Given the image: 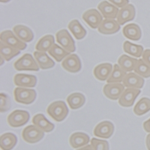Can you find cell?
Segmentation results:
<instances>
[{
    "mask_svg": "<svg viewBox=\"0 0 150 150\" xmlns=\"http://www.w3.org/2000/svg\"><path fill=\"white\" fill-rule=\"evenodd\" d=\"M136 15V10L132 4H129L119 10L116 21L120 25H123L128 22L133 21Z\"/></svg>",
    "mask_w": 150,
    "mask_h": 150,
    "instance_id": "cell-14",
    "label": "cell"
},
{
    "mask_svg": "<svg viewBox=\"0 0 150 150\" xmlns=\"http://www.w3.org/2000/svg\"><path fill=\"white\" fill-rule=\"evenodd\" d=\"M113 67L109 63H103L97 65L93 71L94 77L101 81L107 80L113 70Z\"/></svg>",
    "mask_w": 150,
    "mask_h": 150,
    "instance_id": "cell-19",
    "label": "cell"
},
{
    "mask_svg": "<svg viewBox=\"0 0 150 150\" xmlns=\"http://www.w3.org/2000/svg\"><path fill=\"white\" fill-rule=\"evenodd\" d=\"M0 41H2L8 46L17 49L20 51L25 50L27 47L26 44L19 40L10 30H6L1 33Z\"/></svg>",
    "mask_w": 150,
    "mask_h": 150,
    "instance_id": "cell-5",
    "label": "cell"
},
{
    "mask_svg": "<svg viewBox=\"0 0 150 150\" xmlns=\"http://www.w3.org/2000/svg\"><path fill=\"white\" fill-rule=\"evenodd\" d=\"M134 72L144 79L149 78L150 77V67L143 61L142 59H139L135 67Z\"/></svg>",
    "mask_w": 150,
    "mask_h": 150,
    "instance_id": "cell-34",
    "label": "cell"
},
{
    "mask_svg": "<svg viewBox=\"0 0 150 150\" xmlns=\"http://www.w3.org/2000/svg\"><path fill=\"white\" fill-rule=\"evenodd\" d=\"M44 136V132L34 125H29L22 131L23 139L29 144H35L41 141Z\"/></svg>",
    "mask_w": 150,
    "mask_h": 150,
    "instance_id": "cell-7",
    "label": "cell"
},
{
    "mask_svg": "<svg viewBox=\"0 0 150 150\" xmlns=\"http://www.w3.org/2000/svg\"><path fill=\"white\" fill-rule=\"evenodd\" d=\"M124 36L132 41H138L142 37L141 29L136 23H129L123 29Z\"/></svg>",
    "mask_w": 150,
    "mask_h": 150,
    "instance_id": "cell-21",
    "label": "cell"
},
{
    "mask_svg": "<svg viewBox=\"0 0 150 150\" xmlns=\"http://www.w3.org/2000/svg\"><path fill=\"white\" fill-rule=\"evenodd\" d=\"M97 8L102 16L105 19H116L119 10L118 7L107 1H103L99 4Z\"/></svg>",
    "mask_w": 150,
    "mask_h": 150,
    "instance_id": "cell-15",
    "label": "cell"
},
{
    "mask_svg": "<svg viewBox=\"0 0 150 150\" xmlns=\"http://www.w3.org/2000/svg\"><path fill=\"white\" fill-rule=\"evenodd\" d=\"M55 44V38L52 35H46L42 37L36 45V49L39 52H46Z\"/></svg>",
    "mask_w": 150,
    "mask_h": 150,
    "instance_id": "cell-27",
    "label": "cell"
},
{
    "mask_svg": "<svg viewBox=\"0 0 150 150\" xmlns=\"http://www.w3.org/2000/svg\"><path fill=\"white\" fill-rule=\"evenodd\" d=\"M138 60L129 56L126 54H123L118 59V64L122 69L127 72H131L134 71Z\"/></svg>",
    "mask_w": 150,
    "mask_h": 150,
    "instance_id": "cell-24",
    "label": "cell"
},
{
    "mask_svg": "<svg viewBox=\"0 0 150 150\" xmlns=\"http://www.w3.org/2000/svg\"><path fill=\"white\" fill-rule=\"evenodd\" d=\"M108 1L118 8H123L129 3V0H108Z\"/></svg>",
    "mask_w": 150,
    "mask_h": 150,
    "instance_id": "cell-37",
    "label": "cell"
},
{
    "mask_svg": "<svg viewBox=\"0 0 150 150\" xmlns=\"http://www.w3.org/2000/svg\"><path fill=\"white\" fill-rule=\"evenodd\" d=\"M67 102L71 109L76 110L84 105L85 97L81 93H73L67 97Z\"/></svg>",
    "mask_w": 150,
    "mask_h": 150,
    "instance_id": "cell-30",
    "label": "cell"
},
{
    "mask_svg": "<svg viewBox=\"0 0 150 150\" xmlns=\"http://www.w3.org/2000/svg\"><path fill=\"white\" fill-rule=\"evenodd\" d=\"M143 127L147 133H150V118L144 123Z\"/></svg>",
    "mask_w": 150,
    "mask_h": 150,
    "instance_id": "cell-39",
    "label": "cell"
},
{
    "mask_svg": "<svg viewBox=\"0 0 150 150\" xmlns=\"http://www.w3.org/2000/svg\"><path fill=\"white\" fill-rule=\"evenodd\" d=\"M89 137L83 132L73 133L69 139V143L73 148H80L88 145L89 142Z\"/></svg>",
    "mask_w": 150,
    "mask_h": 150,
    "instance_id": "cell-22",
    "label": "cell"
},
{
    "mask_svg": "<svg viewBox=\"0 0 150 150\" xmlns=\"http://www.w3.org/2000/svg\"><path fill=\"white\" fill-rule=\"evenodd\" d=\"M125 90V86L121 83H108L105 84L103 92L104 95L111 100H118Z\"/></svg>",
    "mask_w": 150,
    "mask_h": 150,
    "instance_id": "cell-10",
    "label": "cell"
},
{
    "mask_svg": "<svg viewBox=\"0 0 150 150\" xmlns=\"http://www.w3.org/2000/svg\"><path fill=\"white\" fill-rule=\"evenodd\" d=\"M13 81L18 87L24 88L34 87L37 84V77L33 75L18 74L14 77Z\"/></svg>",
    "mask_w": 150,
    "mask_h": 150,
    "instance_id": "cell-13",
    "label": "cell"
},
{
    "mask_svg": "<svg viewBox=\"0 0 150 150\" xmlns=\"http://www.w3.org/2000/svg\"><path fill=\"white\" fill-rule=\"evenodd\" d=\"M144 79L135 72H129L124 77L123 84L127 88L141 89L144 85Z\"/></svg>",
    "mask_w": 150,
    "mask_h": 150,
    "instance_id": "cell-17",
    "label": "cell"
},
{
    "mask_svg": "<svg viewBox=\"0 0 150 150\" xmlns=\"http://www.w3.org/2000/svg\"><path fill=\"white\" fill-rule=\"evenodd\" d=\"M11 107L10 98L4 93L0 94V110L1 112L7 111Z\"/></svg>",
    "mask_w": 150,
    "mask_h": 150,
    "instance_id": "cell-36",
    "label": "cell"
},
{
    "mask_svg": "<svg viewBox=\"0 0 150 150\" xmlns=\"http://www.w3.org/2000/svg\"><path fill=\"white\" fill-rule=\"evenodd\" d=\"M120 28V25L115 19H105L98 28V31L101 34L111 35L118 33Z\"/></svg>",
    "mask_w": 150,
    "mask_h": 150,
    "instance_id": "cell-16",
    "label": "cell"
},
{
    "mask_svg": "<svg viewBox=\"0 0 150 150\" xmlns=\"http://www.w3.org/2000/svg\"><path fill=\"white\" fill-rule=\"evenodd\" d=\"M142 59L150 67V49H146L144 50Z\"/></svg>",
    "mask_w": 150,
    "mask_h": 150,
    "instance_id": "cell-38",
    "label": "cell"
},
{
    "mask_svg": "<svg viewBox=\"0 0 150 150\" xmlns=\"http://www.w3.org/2000/svg\"><path fill=\"white\" fill-rule=\"evenodd\" d=\"M48 115L57 122H62L69 114V109L64 101L57 100L51 103L47 108Z\"/></svg>",
    "mask_w": 150,
    "mask_h": 150,
    "instance_id": "cell-1",
    "label": "cell"
},
{
    "mask_svg": "<svg viewBox=\"0 0 150 150\" xmlns=\"http://www.w3.org/2000/svg\"><path fill=\"white\" fill-rule=\"evenodd\" d=\"M18 139L12 133H5L0 137V147L2 150H11L16 145Z\"/></svg>",
    "mask_w": 150,
    "mask_h": 150,
    "instance_id": "cell-25",
    "label": "cell"
},
{
    "mask_svg": "<svg viewBox=\"0 0 150 150\" xmlns=\"http://www.w3.org/2000/svg\"><path fill=\"white\" fill-rule=\"evenodd\" d=\"M127 74L126 71L120 68L118 64H115L113 67V70L106 81L108 83H121Z\"/></svg>",
    "mask_w": 150,
    "mask_h": 150,
    "instance_id": "cell-31",
    "label": "cell"
},
{
    "mask_svg": "<svg viewBox=\"0 0 150 150\" xmlns=\"http://www.w3.org/2000/svg\"><path fill=\"white\" fill-rule=\"evenodd\" d=\"M63 68L68 72L76 73L81 69V62L79 57L76 54H70L62 61Z\"/></svg>",
    "mask_w": 150,
    "mask_h": 150,
    "instance_id": "cell-11",
    "label": "cell"
},
{
    "mask_svg": "<svg viewBox=\"0 0 150 150\" xmlns=\"http://www.w3.org/2000/svg\"><path fill=\"white\" fill-rule=\"evenodd\" d=\"M13 32L22 41L26 43L34 39V34L32 30L26 26L18 25L13 28Z\"/></svg>",
    "mask_w": 150,
    "mask_h": 150,
    "instance_id": "cell-18",
    "label": "cell"
},
{
    "mask_svg": "<svg viewBox=\"0 0 150 150\" xmlns=\"http://www.w3.org/2000/svg\"><path fill=\"white\" fill-rule=\"evenodd\" d=\"M34 56L40 68L41 69H50L55 66L54 61L46 52L39 51L34 52Z\"/></svg>",
    "mask_w": 150,
    "mask_h": 150,
    "instance_id": "cell-23",
    "label": "cell"
},
{
    "mask_svg": "<svg viewBox=\"0 0 150 150\" xmlns=\"http://www.w3.org/2000/svg\"><path fill=\"white\" fill-rule=\"evenodd\" d=\"M32 122L34 126L44 133H49L54 130L55 125L50 122L42 114H38L33 118Z\"/></svg>",
    "mask_w": 150,
    "mask_h": 150,
    "instance_id": "cell-20",
    "label": "cell"
},
{
    "mask_svg": "<svg viewBox=\"0 0 150 150\" xmlns=\"http://www.w3.org/2000/svg\"><path fill=\"white\" fill-rule=\"evenodd\" d=\"M82 18L84 21L92 29L98 28L103 21L101 14L94 8L89 9L85 11Z\"/></svg>",
    "mask_w": 150,
    "mask_h": 150,
    "instance_id": "cell-8",
    "label": "cell"
},
{
    "mask_svg": "<svg viewBox=\"0 0 150 150\" xmlns=\"http://www.w3.org/2000/svg\"><path fill=\"white\" fill-rule=\"evenodd\" d=\"M150 111V99L141 98L135 105L133 108L134 113L137 115H142Z\"/></svg>",
    "mask_w": 150,
    "mask_h": 150,
    "instance_id": "cell-33",
    "label": "cell"
},
{
    "mask_svg": "<svg viewBox=\"0 0 150 150\" xmlns=\"http://www.w3.org/2000/svg\"><path fill=\"white\" fill-rule=\"evenodd\" d=\"M14 69L21 71H39L40 67L34 59L33 56L29 53H26L21 57L14 63Z\"/></svg>",
    "mask_w": 150,
    "mask_h": 150,
    "instance_id": "cell-2",
    "label": "cell"
},
{
    "mask_svg": "<svg viewBox=\"0 0 150 150\" xmlns=\"http://www.w3.org/2000/svg\"><path fill=\"white\" fill-rule=\"evenodd\" d=\"M91 145L94 150H109V144L105 140L93 138L91 140Z\"/></svg>",
    "mask_w": 150,
    "mask_h": 150,
    "instance_id": "cell-35",
    "label": "cell"
},
{
    "mask_svg": "<svg viewBox=\"0 0 150 150\" xmlns=\"http://www.w3.org/2000/svg\"><path fill=\"white\" fill-rule=\"evenodd\" d=\"M146 146L148 150H150V133H149L146 138Z\"/></svg>",
    "mask_w": 150,
    "mask_h": 150,
    "instance_id": "cell-41",
    "label": "cell"
},
{
    "mask_svg": "<svg viewBox=\"0 0 150 150\" xmlns=\"http://www.w3.org/2000/svg\"><path fill=\"white\" fill-rule=\"evenodd\" d=\"M21 51L0 41V54L6 61H10L11 59L19 55Z\"/></svg>",
    "mask_w": 150,
    "mask_h": 150,
    "instance_id": "cell-28",
    "label": "cell"
},
{
    "mask_svg": "<svg viewBox=\"0 0 150 150\" xmlns=\"http://www.w3.org/2000/svg\"><path fill=\"white\" fill-rule=\"evenodd\" d=\"M123 50L124 52L128 54L137 58H139L142 56L144 52V47L141 45L134 44L128 41H126L124 42Z\"/></svg>",
    "mask_w": 150,
    "mask_h": 150,
    "instance_id": "cell-29",
    "label": "cell"
},
{
    "mask_svg": "<svg viewBox=\"0 0 150 150\" xmlns=\"http://www.w3.org/2000/svg\"><path fill=\"white\" fill-rule=\"evenodd\" d=\"M49 54L52 56L58 62H61L70 54L62 47H60L56 44H54L48 51Z\"/></svg>",
    "mask_w": 150,
    "mask_h": 150,
    "instance_id": "cell-32",
    "label": "cell"
},
{
    "mask_svg": "<svg viewBox=\"0 0 150 150\" xmlns=\"http://www.w3.org/2000/svg\"><path fill=\"white\" fill-rule=\"evenodd\" d=\"M68 28L75 38L78 40L83 39L86 35L85 29L76 19H74L70 22L68 25Z\"/></svg>",
    "mask_w": 150,
    "mask_h": 150,
    "instance_id": "cell-26",
    "label": "cell"
},
{
    "mask_svg": "<svg viewBox=\"0 0 150 150\" xmlns=\"http://www.w3.org/2000/svg\"><path fill=\"white\" fill-rule=\"evenodd\" d=\"M29 114L26 111L14 110L9 115L7 122L12 127H19L25 125L29 121Z\"/></svg>",
    "mask_w": 150,
    "mask_h": 150,
    "instance_id": "cell-6",
    "label": "cell"
},
{
    "mask_svg": "<svg viewBox=\"0 0 150 150\" xmlns=\"http://www.w3.org/2000/svg\"><path fill=\"white\" fill-rule=\"evenodd\" d=\"M76 150H94L92 145L90 144V145H87L86 146H84L82 148H80Z\"/></svg>",
    "mask_w": 150,
    "mask_h": 150,
    "instance_id": "cell-40",
    "label": "cell"
},
{
    "mask_svg": "<svg viewBox=\"0 0 150 150\" xmlns=\"http://www.w3.org/2000/svg\"><path fill=\"white\" fill-rule=\"evenodd\" d=\"M10 1L11 0H0V2L1 3H7Z\"/></svg>",
    "mask_w": 150,
    "mask_h": 150,
    "instance_id": "cell-42",
    "label": "cell"
},
{
    "mask_svg": "<svg viewBox=\"0 0 150 150\" xmlns=\"http://www.w3.org/2000/svg\"><path fill=\"white\" fill-rule=\"evenodd\" d=\"M114 132V126L109 121H103L99 123L94 129V134L99 138L108 139Z\"/></svg>",
    "mask_w": 150,
    "mask_h": 150,
    "instance_id": "cell-12",
    "label": "cell"
},
{
    "mask_svg": "<svg viewBox=\"0 0 150 150\" xmlns=\"http://www.w3.org/2000/svg\"><path fill=\"white\" fill-rule=\"evenodd\" d=\"M35 90L18 87L14 90V98L17 102L28 105L33 103L36 99Z\"/></svg>",
    "mask_w": 150,
    "mask_h": 150,
    "instance_id": "cell-3",
    "label": "cell"
},
{
    "mask_svg": "<svg viewBox=\"0 0 150 150\" xmlns=\"http://www.w3.org/2000/svg\"><path fill=\"white\" fill-rule=\"evenodd\" d=\"M141 92V90L138 88H125L122 95L118 99L119 104L123 107H131Z\"/></svg>",
    "mask_w": 150,
    "mask_h": 150,
    "instance_id": "cell-9",
    "label": "cell"
},
{
    "mask_svg": "<svg viewBox=\"0 0 150 150\" xmlns=\"http://www.w3.org/2000/svg\"><path fill=\"white\" fill-rule=\"evenodd\" d=\"M56 42L60 46L64 48L69 53H73L76 50L75 42L67 30L63 29L56 33Z\"/></svg>",
    "mask_w": 150,
    "mask_h": 150,
    "instance_id": "cell-4",
    "label": "cell"
}]
</instances>
